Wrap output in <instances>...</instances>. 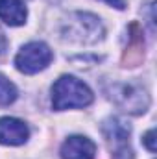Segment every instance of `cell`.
Instances as JSON below:
<instances>
[{
  "label": "cell",
  "instance_id": "cell-1",
  "mask_svg": "<svg viewBox=\"0 0 157 159\" xmlns=\"http://www.w3.org/2000/svg\"><path fill=\"white\" fill-rule=\"evenodd\" d=\"M92 91L76 76L65 74L52 85V107L56 111L87 107L92 102Z\"/></svg>",
  "mask_w": 157,
  "mask_h": 159
},
{
  "label": "cell",
  "instance_id": "cell-2",
  "mask_svg": "<svg viewBox=\"0 0 157 159\" xmlns=\"http://www.w3.org/2000/svg\"><path fill=\"white\" fill-rule=\"evenodd\" d=\"M104 34L105 30L100 19L81 11L70 13L61 28L63 39L69 43H78V44H94L104 37Z\"/></svg>",
  "mask_w": 157,
  "mask_h": 159
},
{
  "label": "cell",
  "instance_id": "cell-3",
  "mask_svg": "<svg viewBox=\"0 0 157 159\" xmlns=\"http://www.w3.org/2000/svg\"><path fill=\"white\" fill-rule=\"evenodd\" d=\"M107 94L122 111L131 115H141L150 107V94L137 83H113Z\"/></svg>",
  "mask_w": 157,
  "mask_h": 159
},
{
  "label": "cell",
  "instance_id": "cell-4",
  "mask_svg": "<svg viewBox=\"0 0 157 159\" xmlns=\"http://www.w3.org/2000/svg\"><path fill=\"white\" fill-rule=\"evenodd\" d=\"M52 57H54V54L48 44H44L41 41H34V43L24 44L19 50V54L15 57V67L24 74H35L39 70H44L50 65Z\"/></svg>",
  "mask_w": 157,
  "mask_h": 159
},
{
  "label": "cell",
  "instance_id": "cell-5",
  "mask_svg": "<svg viewBox=\"0 0 157 159\" xmlns=\"http://www.w3.org/2000/svg\"><path fill=\"white\" fill-rule=\"evenodd\" d=\"M102 131L105 135V141L109 144V150L113 152L115 159H133V150L129 144V126L124 120L111 117L104 122Z\"/></svg>",
  "mask_w": 157,
  "mask_h": 159
},
{
  "label": "cell",
  "instance_id": "cell-6",
  "mask_svg": "<svg viewBox=\"0 0 157 159\" xmlns=\"http://www.w3.org/2000/svg\"><path fill=\"white\" fill-rule=\"evenodd\" d=\"M28 137H30V129L22 120L13 119V117L0 119V144L19 146V144H24Z\"/></svg>",
  "mask_w": 157,
  "mask_h": 159
},
{
  "label": "cell",
  "instance_id": "cell-7",
  "mask_svg": "<svg viewBox=\"0 0 157 159\" xmlns=\"http://www.w3.org/2000/svg\"><path fill=\"white\" fill-rule=\"evenodd\" d=\"M96 144L83 135L69 137L61 146V159H94Z\"/></svg>",
  "mask_w": 157,
  "mask_h": 159
},
{
  "label": "cell",
  "instance_id": "cell-8",
  "mask_svg": "<svg viewBox=\"0 0 157 159\" xmlns=\"http://www.w3.org/2000/svg\"><path fill=\"white\" fill-rule=\"evenodd\" d=\"M26 6L22 0H0V19L9 26H22L26 22Z\"/></svg>",
  "mask_w": 157,
  "mask_h": 159
},
{
  "label": "cell",
  "instance_id": "cell-9",
  "mask_svg": "<svg viewBox=\"0 0 157 159\" xmlns=\"http://www.w3.org/2000/svg\"><path fill=\"white\" fill-rule=\"evenodd\" d=\"M135 32L137 34H131L129 35V46L126 48V56H124V61L129 63V67H133V63H139L142 54H144V41L139 34V26H135Z\"/></svg>",
  "mask_w": 157,
  "mask_h": 159
},
{
  "label": "cell",
  "instance_id": "cell-10",
  "mask_svg": "<svg viewBox=\"0 0 157 159\" xmlns=\"http://www.w3.org/2000/svg\"><path fill=\"white\" fill-rule=\"evenodd\" d=\"M15 100H17V87L4 74H0V106H9Z\"/></svg>",
  "mask_w": 157,
  "mask_h": 159
},
{
  "label": "cell",
  "instance_id": "cell-11",
  "mask_svg": "<svg viewBox=\"0 0 157 159\" xmlns=\"http://www.w3.org/2000/svg\"><path fill=\"white\" fill-rule=\"evenodd\" d=\"M154 137H155V129L146 131V135L142 137V143H144V146H146L150 152H155V143H154Z\"/></svg>",
  "mask_w": 157,
  "mask_h": 159
},
{
  "label": "cell",
  "instance_id": "cell-12",
  "mask_svg": "<svg viewBox=\"0 0 157 159\" xmlns=\"http://www.w3.org/2000/svg\"><path fill=\"white\" fill-rule=\"evenodd\" d=\"M102 2H105V4H109L111 7H117V9H124L126 7L124 0H102Z\"/></svg>",
  "mask_w": 157,
  "mask_h": 159
},
{
  "label": "cell",
  "instance_id": "cell-13",
  "mask_svg": "<svg viewBox=\"0 0 157 159\" xmlns=\"http://www.w3.org/2000/svg\"><path fill=\"white\" fill-rule=\"evenodd\" d=\"M6 48H7V39H6V35H4V32L0 30V56L6 52Z\"/></svg>",
  "mask_w": 157,
  "mask_h": 159
}]
</instances>
